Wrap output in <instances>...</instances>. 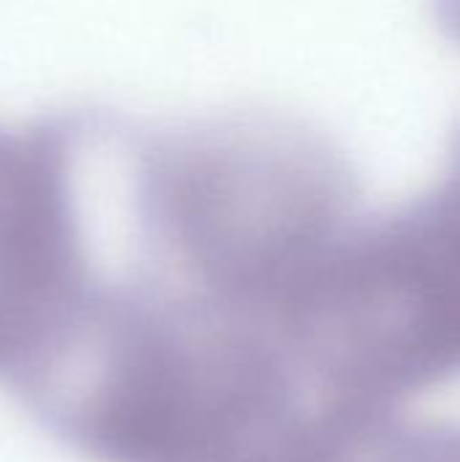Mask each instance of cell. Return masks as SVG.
<instances>
[{
    "instance_id": "obj_1",
    "label": "cell",
    "mask_w": 460,
    "mask_h": 462,
    "mask_svg": "<svg viewBox=\"0 0 460 462\" xmlns=\"http://www.w3.org/2000/svg\"><path fill=\"white\" fill-rule=\"evenodd\" d=\"M8 382L103 462H255L306 409L271 319L149 268L92 273Z\"/></svg>"
},
{
    "instance_id": "obj_2",
    "label": "cell",
    "mask_w": 460,
    "mask_h": 462,
    "mask_svg": "<svg viewBox=\"0 0 460 462\" xmlns=\"http://www.w3.org/2000/svg\"><path fill=\"white\" fill-rule=\"evenodd\" d=\"M130 152L144 268L271 322L358 222L347 157L287 116L195 119Z\"/></svg>"
},
{
    "instance_id": "obj_3",
    "label": "cell",
    "mask_w": 460,
    "mask_h": 462,
    "mask_svg": "<svg viewBox=\"0 0 460 462\" xmlns=\"http://www.w3.org/2000/svg\"><path fill=\"white\" fill-rule=\"evenodd\" d=\"M274 325L317 403L399 406L458 379V195L358 219Z\"/></svg>"
},
{
    "instance_id": "obj_4",
    "label": "cell",
    "mask_w": 460,
    "mask_h": 462,
    "mask_svg": "<svg viewBox=\"0 0 460 462\" xmlns=\"http://www.w3.org/2000/svg\"><path fill=\"white\" fill-rule=\"evenodd\" d=\"M81 125L0 127V376L11 379L92 276L76 195Z\"/></svg>"
},
{
    "instance_id": "obj_5",
    "label": "cell",
    "mask_w": 460,
    "mask_h": 462,
    "mask_svg": "<svg viewBox=\"0 0 460 462\" xmlns=\"http://www.w3.org/2000/svg\"><path fill=\"white\" fill-rule=\"evenodd\" d=\"M255 462H460V420L396 406H306Z\"/></svg>"
},
{
    "instance_id": "obj_6",
    "label": "cell",
    "mask_w": 460,
    "mask_h": 462,
    "mask_svg": "<svg viewBox=\"0 0 460 462\" xmlns=\"http://www.w3.org/2000/svg\"><path fill=\"white\" fill-rule=\"evenodd\" d=\"M442 184L460 198V127L455 130V138H453L450 162H447V173H445V181Z\"/></svg>"
}]
</instances>
